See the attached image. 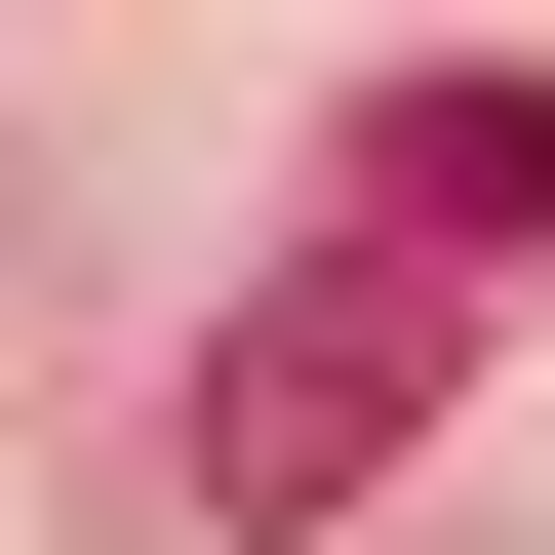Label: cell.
Instances as JSON below:
<instances>
[{
  "label": "cell",
  "instance_id": "6da1fadb",
  "mask_svg": "<svg viewBox=\"0 0 555 555\" xmlns=\"http://www.w3.org/2000/svg\"><path fill=\"white\" fill-rule=\"evenodd\" d=\"M397 397H437V278H278L238 358H198V476H238V516H358Z\"/></svg>",
  "mask_w": 555,
  "mask_h": 555
},
{
  "label": "cell",
  "instance_id": "7a4b0ae2",
  "mask_svg": "<svg viewBox=\"0 0 555 555\" xmlns=\"http://www.w3.org/2000/svg\"><path fill=\"white\" fill-rule=\"evenodd\" d=\"M358 159H397L437 278H555V80H516V40H476V80H358Z\"/></svg>",
  "mask_w": 555,
  "mask_h": 555
}]
</instances>
